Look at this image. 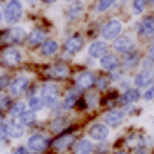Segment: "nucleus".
Instances as JSON below:
<instances>
[{
    "mask_svg": "<svg viewBox=\"0 0 154 154\" xmlns=\"http://www.w3.org/2000/svg\"><path fill=\"white\" fill-rule=\"evenodd\" d=\"M47 76H49V78H53V80L67 78V76H69V67H65V65H62V63L51 65V67L47 69Z\"/></svg>",
    "mask_w": 154,
    "mask_h": 154,
    "instance_id": "16",
    "label": "nucleus"
},
{
    "mask_svg": "<svg viewBox=\"0 0 154 154\" xmlns=\"http://www.w3.org/2000/svg\"><path fill=\"white\" fill-rule=\"evenodd\" d=\"M138 35L141 38H154V17H145L138 26Z\"/></svg>",
    "mask_w": 154,
    "mask_h": 154,
    "instance_id": "14",
    "label": "nucleus"
},
{
    "mask_svg": "<svg viewBox=\"0 0 154 154\" xmlns=\"http://www.w3.org/2000/svg\"><path fill=\"white\" fill-rule=\"evenodd\" d=\"M24 132H26V129H24V125H22L20 122H9V123H8V136H9L11 140L22 138Z\"/></svg>",
    "mask_w": 154,
    "mask_h": 154,
    "instance_id": "21",
    "label": "nucleus"
},
{
    "mask_svg": "<svg viewBox=\"0 0 154 154\" xmlns=\"http://www.w3.org/2000/svg\"><path fill=\"white\" fill-rule=\"evenodd\" d=\"M45 4H53V2H56V0H44Z\"/></svg>",
    "mask_w": 154,
    "mask_h": 154,
    "instance_id": "42",
    "label": "nucleus"
},
{
    "mask_svg": "<svg viewBox=\"0 0 154 154\" xmlns=\"http://www.w3.org/2000/svg\"><path fill=\"white\" fill-rule=\"evenodd\" d=\"M152 125H154V118H152Z\"/></svg>",
    "mask_w": 154,
    "mask_h": 154,
    "instance_id": "45",
    "label": "nucleus"
},
{
    "mask_svg": "<svg viewBox=\"0 0 154 154\" xmlns=\"http://www.w3.org/2000/svg\"><path fill=\"white\" fill-rule=\"evenodd\" d=\"M132 47H134V40H132V36H129V35H122V36H118V38L114 40V51L120 53V54L131 53Z\"/></svg>",
    "mask_w": 154,
    "mask_h": 154,
    "instance_id": "11",
    "label": "nucleus"
},
{
    "mask_svg": "<svg viewBox=\"0 0 154 154\" xmlns=\"http://www.w3.org/2000/svg\"><path fill=\"white\" fill-rule=\"evenodd\" d=\"M125 116H127V112H123V111H120V109H111V111L105 112V116H103V123L109 125V127H114V129H116V127H120V125L123 123Z\"/></svg>",
    "mask_w": 154,
    "mask_h": 154,
    "instance_id": "7",
    "label": "nucleus"
},
{
    "mask_svg": "<svg viewBox=\"0 0 154 154\" xmlns=\"http://www.w3.org/2000/svg\"><path fill=\"white\" fill-rule=\"evenodd\" d=\"M67 125H69V120H67V118H63V116H60V118H56V120H53V122H51V131H53V132L62 134V132L67 129Z\"/></svg>",
    "mask_w": 154,
    "mask_h": 154,
    "instance_id": "25",
    "label": "nucleus"
},
{
    "mask_svg": "<svg viewBox=\"0 0 154 154\" xmlns=\"http://www.w3.org/2000/svg\"><path fill=\"white\" fill-rule=\"evenodd\" d=\"M67 2H72V0H67Z\"/></svg>",
    "mask_w": 154,
    "mask_h": 154,
    "instance_id": "46",
    "label": "nucleus"
},
{
    "mask_svg": "<svg viewBox=\"0 0 154 154\" xmlns=\"http://www.w3.org/2000/svg\"><path fill=\"white\" fill-rule=\"evenodd\" d=\"M4 13H6V20H8L9 24L18 22V20H20V17H22V13H24L22 2H20V0H9V2L6 4Z\"/></svg>",
    "mask_w": 154,
    "mask_h": 154,
    "instance_id": "3",
    "label": "nucleus"
},
{
    "mask_svg": "<svg viewBox=\"0 0 154 154\" xmlns=\"http://www.w3.org/2000/svg\"><path fill=\"white\" fill-rule=\"evenodd\" d=\"M114 2H116V0H98V4H96V11H98V13H103V11H107Z\"/></svg>",
    "mask_w": 154,
    "mask_h": 154,
    "instance_id": "32",
    "label": "nucleus"
},
{
    "mask_svg": "<svg viewBox=\"0 0 154 154\" xmlns=\"http://www.w3.org/2000/svg\"><path fill=\"white\" fill-rule=\"evenodd\" d=\"M100 91H103V89H107L109 87V78H96V84H94Z\"/></svg>",
    "mask_w": 154,
    "mask_h": 154,
    "instance_id": "35",
    "label": "nucleus"
},
{
    "mask_svg": "<svg viewBox=\"0 0 154 154\" xmlns=\"http://www.w3.org/2000/svg\"><path fill=\"white\" fill-rule=\"evenodd\" d=\"M0 60H2V63L8 65V67H15V65H18L22 62V53L15 45L13 47H6L2 51V54H0Z\"/></svg>",
    "mask_w": 154,
    "mask_h": 154,
    "instance_id": "6",
    "label": "nucleus"
},
{
    "mask_svg": "<svg viewBox=\"0 0 154 154\" xmlns=\"http://www.w3.org/2000/svg\"><path fill=\"white\" fill-rule=\"evenodd\" d=\"M44 107H45V105H44V100H42L40 94H33V96H29V109H31V111L38 112V111L44 109Z\"/></svg>",
    "mask_w": 154,
    "mask_h": 154,
    "instance_id": "28",
    "label": "nucleus"
},
{
    "mask_svg": "<svg viewBox=\"0 0 154 154\" xmlns=\"http://www.w3.org/2000/svg\"><path fill=\"white\" fill-rule=\"evenodd\" d=\"M149 58L150 60H154V42L150 44V47H149Z\"/></svg>",
    "mask_w": 154,
    "mask_h": 154,
    "instance_id": "39",
    "label": "nucleus"
},
{
    "mask_svg": "<svg viewBox=\"0 0 154 154\" xmlns=\"http://www.w3.org/2000/svg\"><path fill=\"white\" fill-rule=\"evenodd\" d=\"M78 98H80V93L76 91V89L69 91L67 96L63 98V109H72V107L76 105V102H78Z\"/></svg>",
    "mask_w": 154,
    "mask_h": 154,
    "instance_id": "24",
    "label": "nucleus"
},
{
    "mask_svg": "<svg viewBox=\"0 0 154 154\" xmlns=\"http://www.w3.org/2000/svg\"><path fill=\"white\" fill-rule=\"evenodd\" d=\"M140 98H143V94L140 93V89L138 87H129V89H125V93L118 98V102L120 103H123V105H134Z\"/></svg>",
    "mask_w": 154,
    "mask_h": 154,
    "instance_id": "15",
    "label": "nucleus"
},
{
    "mask_svg": "<svg viewBox=\"0 0 154 154\" xmlns=\"http://www.w3.org/2000/svg\"><path fill=\"white\" fill-rule=\"evenodd\" d=\"M152 145H154V140H152Z\"/></svg>",
    "mask_w": 154,
    "mask_h": 154,
    "instance_id": "47",
    "label": "nucleus"
},
{
    "mask_svg": "<svg viewBox=\"0 0 154 154\" xmlns=\"http://www.w3.org/2000/svg\"><path fill=\"white\" fill-rule=\"evenodd\" d=\"M118 65H120V60H118L116 54H112V53H107L105 56L100 58V67L105 69V71H116Z\"/></svg>",
    "mask_w": 154,
    "mask_h": 154,
    "instance_id": "17",
    "label": "nucleus"
},
{
    "mask_svg": "<svg viewBox=\"0 0 154 154\" xmlns=\"http://www.w3.org/2000/svg\"><path fill=\"white\" fill-rule=\"evenodd\" d=\"M147 2H150V4H154V0H147Z\"/></svg>",
    "mask_w": 154,
    "mask_h": 154,
    "instance_id": "43",
    "label": "nucleus"
},
{
    "mask_svg": "<svg viewBox=\"0 0 154 154\" xmlns=\"http://www.w3.org/2000/svg\"><path fill=\"white\" fill-rule=\"evenodd\" d=\"M40 96H42L45 107H53V105L58 102V85H54V84H45V85H42Z\"/></svg>",
    "mask_w": 154,
    "mask_h": 154,
    "instance_id": "4",
    "label": "nucleus"
},
{
    "mask_svg": "<svg viewBox=\"0 0 154 154\" xmlns=\"http://www.w3.org/2000/svg\"><path fill=\"white\" fill-rule=\"evenodd\" d=\"M109 138V125L102 123V122H94L89 127V140L96 141V143H105Z\"/></svg>",
    "mask_w": 154,
    "mask_h": 154,
    "instance_id": "2",
    "label": "nucleus"
},
{
    "mask_svg": "<svg viewBox=\"0 0 154 154\" xmlns=\"http://www.w3.org/2000/svg\"><path fill=\"white\" fill-rule=\"evenodd\" d=\"M82 49H84V38H82L80 35H72V36H69V38L65 40V44H63L65 54H78Z\"/></svg>",
    "mask_w": 154,
    "mask_h": 154,
    "instance_id": "8",
    "label": "nucleus"
},
{
    "mask_svg": "<svg viewBox=\"0 0 154 154\" xmlns=\"http://www.w3.org/2000/svg\"><path fill=\"white\" fill-rule=\"evenodd\" d=\"M27 149L29 150H33V152H44L47 147H49V138H45L44 134H40V132H35V134H31L29 138H27Z\"/></svg>",
    "mask_w": 154,
    "mask_h": 154,
    "instance_id": "5",
    "label": "nucleus"
},
{
    "mask_svg": "<svg viewBox=\"0 0 154 154\" xmlns=\"http://www.w3.org/2000/svg\"><path fill=\"white\" fill-rule=\"evenodd\" d=\"M154 84V72L149 69H141L136 76H134V85L138 89H149Z\"/></svg>",
    "mask_w": 154,
    "mask_h": 154,
    "instance_id": "9",
    "label": "nucleus"
},
{
    "mask_svg": "<svg viewBox=\"0 0 154 154\" xmlns=\"http://www.w3.org/2000/svg\"><path fill=\"white\" fill-rule=\"evenodd\" d=\"M26 111H27V105H26L24 102H17V103H13V105H11L9 114H11L13 118H17V120H18V118H20Z\"/></svg>",
    "mask_w": 154,
    "mask_h": 154,
    "instance_id": "26",
    "label": "nucleus"
},
{
    "mask_svg": "<svg viewBox=\"0 0 154 154\" xmlns=\"http://www.w3.org/2000/svg\"><path fill=\"white\" fill-rule=\"evenodd\" d=\"M143 100H145V102H152V100H154V84H152L149 89H145V93H143Z\"/></svg>",
    "mask_w": 154,
    "mask_h": 154,
    "instance_id": "34",
    "label": "nucleus"
},
{
    "mask_svg": "<svg viewBox=\"0 0 154 154\" xmlns=\"http://www.w3.org/2000/svg\"><path fill=\"white\" fill-rule=\"evenodd\" d=\"M147 8V0H132V13L134 15H141Z\"/></svg>",
    "mask_w": 154,
    "mask_h": 154,
    "instance_id": "31",
    "label": "nucleus"
},
{
    "mask_svg": "<svg viewBox=\"0 0 154 154\" xmlns=\"http://www.w3.org/2000/svg\"><path fill=\"white\" fill-rule=\"evenodd\" d=\"M122 31H123V24L118 20V18H111L103 24L102 27V38L105 42L109 40H116L118 36H122Z\"/></svg>",
    "mask_w": 154,
    "mask_h": 154,
    "instance_id": "1",
    "label": "nucleus"
},
{
    "mask_svg": "<svg viewBox=\"0 0 154 154\" xmlns=\"http://www.w3.org/2000/svg\"><path fill=\"white\" fill-rule=\"evenodd\" d=\"M27 2H35V0H27Z\"/></svg>",
    "mask_w": 154,
    "mask_h": 154,
    "instance_id": "44",
    "label": "nucleus"
},
{
    "mask_svg": "<svg viewBox=\"0 0 154 154\" xmlns=\"http://www.w3.org/2000/svg\"><path fill=\"white\" fill-rule=\"evenodd\" d=\"M134 154H150V149H149V145L145 143V145L136 147V149H134Z\"/></svg>",
    "mask_w": 154,
    "mask_h": 154,
    "instance_id": "36",
    "label": "nucleus"
},
{
    "mask_svg": "<svg viewBox=\"0 0 154 154\" xmlns=\"http://www.w3.org/2000/svg\"><path fill=\"white\" fill-rule=\"evenodd\" d=\"M6 36H8V40L15 45V44H22V42H26L27 33H26V29H24V27H13Z\"/></svg>",
    "mask_w": 154,
    "mask_h": 154,
    "instance_id": "18",
    "label": "nucleus"
},
{
    "mask_svg": "<svg viewBox=\"0 0 154 154\" xmlns=\"http://www.w3.org/2000/svg\"><path fill=\"white\" fill-rule=\"evenodd\" d=\"M27 38H29L27 42H29V45H31V47H35V45H42V44L45 42V40H44V38H45V35H44V31H40V29L31 31Z\"/></svg>",
    "mask_w": 154,
    "mask_h": 154,
    "instance_id": "23",
    "label": "nucleus"
},
{
    "mask_svg": "<svg viewBox=\"0 0 154 154\" xmlns=\"http://www.w3.org/2000/svg\"><path fill=\"white\" fill-rule=\"evenodd\" d=\"M11 82H9V78L8 76H0V89H4L6 85H9Z\"/></svg>",
    "mask_w": 154,
    "mask_h": 154,
    "instance_id": "38",
    "label": "nucleus"
},
{
    "mask_svg": "<svg viewBox=\"0 0 154 154\" xmlns=\"http://www.w3.org/2000/svg\"><path fill=\"white\" fill-rule=\"evenodd\" d=\"M125 58H123V65L125 67H134L138 62H140V56H138V53H134V51H131V53H127V54H123Z\"/></svg>",
    "mask_w": 154,
    "mask_h": 154,
    "instance_id": "30",
    "label": "nucleus"
},
{
    "mask_svg": "<svg viewBox=\"0 0 154 154\" xmlns=\"http://www.w3.org/2000/svg\"><path fill=\"white\" fill-rule=\"evenodd\" d=\"M74 145V136L72 134H60L54 141H53V149L56 152H65Z\"/></svg>",
    "mask_w": 154,
    "mask_h": 154,
    "instance_id": "12",
    "label": "nucleus"
},
{
    "mask_svg": "<svg viewBox=\"0 0 154 154\" xmlns=\"http://www.w3.org/2000/svg\"><path fill=\"white\" fill-rule=\"evenodd\" d=\"M114 154H129V152H125V150H116Z\"/></svg>",
    "mask_w": 154,
    "mask_h": 154,
    "instance_id": "41",
    "label": "nucleus"
},
{
    "mask_svg": "<svg viewBox=\"0 0 154 154\" xmlns=\"http://www.w3.org/2000/svg\"><path fill=\"white\" fill-rule=\"evenodd\" d=\"M40 53H42L44 56H53V54H56V53H58V42H54V40H45V42L42 44V47H40Z\"/></svg>",
    "mask_w": 154,
    "mask_h": 154,
    "instance_id": "22",
    "label": "nucleus"
},
{
    "mask_svg": "<svg viewBox=\"0 0 154 154\" xmlns=\"http://www.w3.org/2000/svg\"><path fill=\"white\" fill-rule=\"evenodd\" d=\"M13 154H29V149H27V145H18L13 149Z\"/></svg>",
    "mask_w": 154,
    "mask_h": 154,
    "instance_id": "37",
    "label": "nucleus"
},
{
    "mask_svg": "<svg viewBox=\"0 0 154 154\" xmlns=\"http://www.w3.org/2000/svg\"><path fill=\"white\" fill-rule=\"evenodd\" d=\"M82 11H84V4H82V2H74V4L67 9L65 15H67V18H72V20H74V18H78V17L82 15Z\"/></svg>",
    "mask_w": 154,
    "mask_h": 154,
    "instance_id": "27",
    "label": "nucleus"
},
{
    "mask_svg": "<svg viewBox=\"0 0 154 154\" xmlns=\"http://www.w3.org/2000/svg\"><path fill=\"white\" fill-rule=\"evenodd\" d=\"M4 20H6V13H4V9H0V26L4 24Z\"/></svg>",
    "mask_w": 154,
    "mask_h": 154,
    "instance_id": "40",
    "label": "nucleus"
},
{
    "mask_svg": "<svg viewBox=\"0 0 154 154\" xmlns=\"http://www.w3.org/2000/svg\"><path fill=\"white\" fill-rule=\"evenodd\" d=\"M94 152V145L93 140H78L74 145V154H93Z\"/></svg>",
    "mask_w": 154,
    "mask_h": 154,
    "instance_id": "20",
    "label": "nucleus"
},
{
    "mask_svg": "<svg viewBox=\"0 0 154 154\" xmlns=\"http://www.w3.org/2000/svg\"><path fill=\"white\" fill-rule=\"evenodd\" d=\"M6 109H11L9 96H6V94H0V111H6Z\"/></svg>",
    "mask_w": 154,
    "mask_h": 154,
    "instance_id": "33",
    "label": "nucleus"
},
{
    "mask_svg": "<svg viewBox=\"0 0 154 154\" xmlns=\"http://www.w3.org/2000/svg\"><path fill=\"white\" fill-rule=\"evenodd\" d=\"M76 82H78L80 87H93L96 84V76L91 71H82L78 76H76Z\"/></svg>",
    "mask_w": 154,
    "mask_h": 154,
    "instance_id": "19",
    "label": "nucleus"
},
{
    "mask_svg": "<svg viewBox=\"0 0 154 154\" xmlns=\"http://www.w3.org/2000/svg\"><path fill=\"white\" fill-rule=\"evenodd\" d=\"M87 53H89V56H91V58H98V60H100L102 56H105V54L109 53L107 42H105V40H94V42L89 45Z\"/></svg>",
    "mask_w": 154,
    "mask_h": 154,
    "instance_id": "13",
    "label": "nucleus"
},
{
    "mask_svg": "<svg viewBox=\"0 0 154 154\" xmlns=\"http://www.w3.org/2000/svg\"><path fill=\"white\" fill-rule=\"evenodd\" d=\"M18 122H20L22 125H33V123L36 122V112L31 111V109H27V111L18 118Z\"/></svg>",
    "mask_w": 154,
    "mask_h": 154,
    "instance_id": "29",
    "label": "nucleus"
},
{
    "mask_svg": "<svg viewBox=\"0 0 154 154\" xmlns=\"http://www.w3.org/2000/svg\"><path fill=\"white\" fill-rule=\"evenodd\" d=\"M27 85H29V78H27V76H24V74L17 76V78L11 80V84H9V93H11V96H20V94H24L26 89H27Z\"/></svg>",
    "mask_w": 154,
    "mask_h": 154,
    "instance_id": "10",
    "label": "nucleus"
}]
</instances>
